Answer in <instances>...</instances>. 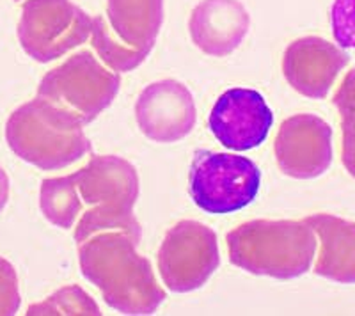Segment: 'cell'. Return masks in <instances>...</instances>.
<instances>
[{
	"mask_svg": "<svg viewBox=\"0 0 355 316\" xmlns=\"http://www.w3.org/2000/svg\"><path fill=\"white\" fill-rule=\"evenodd\" d=\"M93 18L71 0H24L18 41L34 61L46 64L87 43Z\"/></svg>",
	"mask_w": 355,
	"mask_h": 316,
	"instance_id": "obj_6",
	"label": "cell"
},
{
	"mask_svg": "<svg viewBox=\"0 0 355 316\" xmlns=\"http://www.w3.org/2000/svg\"><path fill=\"white\" fill-rule=\"evenodd\" d=\"M71 176L85 208L101 207L133 211L141 194L137 169L117 155H93Z\"/></svg>",
	"mask_w": 355,
	"mask_h": 316,
	"instance_id": "obj_12",
	"label": "cell"
},
{
	"mask_svg": "<svg viewBox=\"0 0 355 316\" xmlns=\"http://www.w3.org/2000/svg\"><path fill=\"white\" fill-rule=\"evenodd\" d=\"M114 229L126 231L130 235L137 236V238H142L141 222L135 219L133 211L101 207L85 208L84 213L78 217L77 224H75L73 238L77 243H80L91 235H96L100 231H114Z\"/></svg>",
	"mask_w": 355,
	"mask_h": 316,
	"instance_id": "obj_18",
	"label": "cell"
},
{
	"mask_svg": "<svg viewBox=\"0 0 355 316\" xmlns=\"http://www.w3.org/2000/svg\"><path fill=\"white\" fill-rule=\"evenodd\" d=\"M107 20L126 45L151 53L164 24V0H107Z\"/></svg>",
	"mask_w": 355,
	"mask_h": 316,
	"instance_id": "obj_15",
	"label": "cell"
},
{
	"mask_svg": "<svg viewBox=\"0 0 355 316\" xmlns=\"http://www.w3.org/2000/svg\"><path fill=\"white\" fill-rule=\"evenodd\" d=\"M274 153L283 175L295 179H315L332 164V128L315 114H295L279 126Z\"/></svg>",
	"mask_w": 355,
	"mask_h": 316,
	"instance_id": "obj_8",
	"label": "cell"
},
{
	"mask_svg": "<svg viewBox=\"0 0 355 316\" xmlns=\"http://www.w3.org/2000/svg\"><path fill=\"white\" fill-rule=\"evenodd\" d=\"M6 141L18 158L41 170L71 167L91 151L84 123L41 96L12 110L6 123Z\"/></svg>",
	"mask_w": 355,
	"mask_h": 316,
	"instance_id": "obj_3",
	"label": "cell"
},
{
	"mask_svg": "<svg viewBox=\"0 0 355 316\" xmlns=\"http://www.w3.org/2000/svg\"><path fill=\"white\" fill-rule=\"evenodd\" d=\"M21 304L18 274L11 263L0 258V316L17 315Z\"/></svg>",
	"mask_w": 355,
	"mask_h": 316,
	"instance_id": "obj_22",
	"label": "cell"
},
{
	"mask_svg": "<svg viewBox=\"0 0 355 316\" xmlns=\"http://www.w3.org/2000/svg\"><path fill=\"white\" fill-rule=\"evenodd\" d=\"M226 242L234 267L279 281L309 272L318 247L315 231L304 219L249 220L227 233Z\"/></svg>",
	"mask_w": 355,
	"mask_h": 316,
	"instance_id": "obj_2",
	"label": "cell"
},
{
	"mask_svg": "<svg viewBox=\"0 0 355 316\" xmlns=\"http://www.w3.org/2000/svg\"><path fill=\"white\" fill-rule=\"evenodd\" d=\"M331 28L341 49L355 50V0H332Z\"/></svg>",
	"mask_w": 355,
	"mask_h": 316,
	"instance_id": "obj_21",
	"label": "cell"
},
{
	"mask_svg": "<svg viewBox=\"0 0 355 316\" xmlns=\"http://www.w3.org/2000/svg\"><path fill=\"white\" fill-rule=\"evenodd\" d=\"M121 77L89 50L73 53L41 78L37 96L75 114L84 125L112 105Z\"/></svg>",
	"mask_w": 355,
	"mask_h": 316,
	"instance_id": "obj_4",
	"label": "cell"
},
{
	"mask_svg": "<svg viewBox=\"0 0 355 316\" xmlns=\"http://www.w3.org/2000/svg\"><path fill=\"white\" fill-rule=\"evenodd\" d=\"M261 170L250 158L234 153L198 150L192 158L189 188L202 211L227 215L243 210L256 199Z\"/></svg>",
	"mask_w": 355,
	"mask_h": 316,
	"instance_id": "obj_5",
	"label": "cell"
},
{
	"mask_svg": "<svg viewBox=\"0 0 355 316\" xmlns=\"http://www.w3.org/2000/svg\"><path fill=\"white\" fill-rule=\"evenodd\" d=\"M141 240L114 229L77 243L82 276L100 290L109 308L123 315H153L166 300L151 261L137 251Z\"/></svg>",
	"mask_w": 355,
	"mask_h": 316,
	"instance_id": "obj_1",
	"label": "cell"
},
{
	"mask_svg": "<svg viewBox=\"0 0 355 316\" xmlns=\"http://www.w3.org/2000/svg\"><path fill=\"white\" fill-rule=\"evenodd\" d=\"M135 119L142 134L158 144L185 139L198 123V109L185 84L164 78L146 85L135 102Z\"/></svg>",
	"mask_w": 355,
	"mask_h": 316,
	"instance_id": "obj_10",
	"label": "cell"
},
{
	"mask_svg": "<svg viewBox=\"0 0 355 316\" xmlns=\"http://www.w3.org/2000/svg\"><path fill=\"white\" fill-rule=\"evenodd\" d=\"M157 263L169 292L202 288L220 265L217 235L199 220H180L162 240Z\"/></svg>",
	"mask_w": 355,
	"mask_h": 316,
	"instance_id": "obj_7",
	"label": "cell"
},
{
	"mask_svg": "<svg viewBox=\"0 0 355 316\" xmlns=\"http://www.w3.org/2000/svg\"><path fill=\"white\" fill-rule=\"evenodd\" d=\"M91 46L101 62L117 73H128L139 68L150 53L126 45L125 41L114 34L105 17H94L91 28Z\"/></svg>",
	"mask_w": 355,
	"mask_h": 316,
	"instance_id": "obj_17",
	"label": "cell"
},
{
	"mask_svg": "<svg viewBox=\"0 0 355 316\" xmlns=\"http://www.w3.org/2000/svg\"><path fill=\"white\" fill-rule=\"evenodd\" d=\"M315 231V274L341 284H355V222L331 213L306 217Z\"/></svg>",
	"mask_w": 355,
	"mask_h": 316,
	"instance_id": "obj_14",
	"label": "cell"
},
{
	"mask_svg": "<svg viewBox=\"0 0 355 316\" xmlns=\"http://www.w3.org/2000/svg\"><path fill=\"white\" fill-rule=\"evenodd\" d=\"M211 134L231 151H249L266 141L274 114L259 91L233 87L222 93L208 118Z\"/></svg>",
	"mask_w": 355,
	"mask_h": 316,
	"instance_id": "obj_9",
	"label": "cell"
},
{
	"mask_svg": "<svg viewBox=\"0 0 355 316\" xmlns=\"http://www.w3.org/2000/svg\"><path fill=\"white\" fill-rule=\"evenodd\" d=\"M28 316L36 315H89V316H100L101 311L94 299L85 292L84 288L71 284V286H64V288L57 290L50 297L40 302V304H33L27 309Z\"/></svg>",
	"mask_w": 355,
	"mask_h": 316,
	"instance_id": "obj_20",
	"label": "cell"
},
{
	"mask_svg": "<svg viewBox=\"0 0 355 316\" xmlns=\"http://www.w3.org/2000/svg\"><path fill=\"white\" fill-rule=\"evenodd\" d=\"M249 28L250 15L240 0H201L189 18L190 40L211 57L233 53Z\"/></svg>",
	"mask_w": 355,
	"mask_h": 316,
	"instance_id": "obj_13",
	"label": "cell"
},
{
	"mask_svg": "<svg viewBox=\"0 0 355 316\" xmlns=\"http://www.w3.org/2000/svg\"><path fill=\"white\" fill-rule=\"evenodd\" d=\"M348 62L350 55L341 46L320 36H304L284 50L283 75L299 94L323 100Z\"/></svg>",
	"mask_w": 355,
	"mask_h": 316,
	"instance_id": "obj_11",
	"label": "cell"
},
{
	"mask_svg": "<svg viewBox=\"0 0 355 316\" xmlns=\"http://www.w3.org/2000/svg\"><path fill=\"white\" fill-rule=\"evenodd\" d=\"M40 208L44 219L61 229H71L84 213L85 204L73 176L46 178L41 182Z\"/></svg>",
	"mask_w": 355,
	"mask_h": 316,
	"instance_id": "obj_16",
	"label": "cell"
},
{
	"mask_svg": "<svg viewBox=\"0 0 355 316\" xmlns=\"http://www.w3.org/2000/svg\"><path fill=\"white\" fill-rule=\"evenodd\" d=\"M9 201V176L2 167H0V211L4 210Z\"/></svg>",
	"mask_w": 355,
	"mask_h": 316,
	"instance_id": "obj_23",
	"label": "cell"
},
{
	"mask_svg": "<svg viewBox=\"0 0 355 316\" xmlns=\"http://www.w3.org/2000/svg\"><path fill=\"white\" fill-rule=\"evenodd\" d=\"M332 103L341 116V160L348 175L355 179V68L345 75Z\"/></svg>",
	"mask_w": 355,
	"mask_h": 316,
	"instance_id": "obj_19",
	"label": "cell"
},
{
	"mask_svg": "<svg viewBox=\"0 0 355 316\" xmlns=\"http://www.w3.org/2000/svg\"><path fill=\"white\" fill-rule=\"evenodd\" d=\"M15 2H24V0H15Z\"/></svg>",
	"mask_w": 355,
	"mask_h": 316,
	"instance_id": "obj_24",
	"label": "cell"
}]
</instances>
